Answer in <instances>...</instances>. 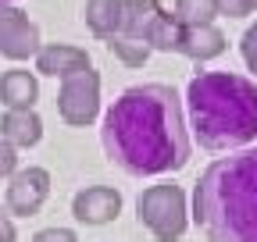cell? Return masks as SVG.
I'll list each match as a JSON object with an SVG mask.
<instances>
[{
	"mask_svg": "<svg viewBox=\"0 0 257 242\" xmlns=\"http://www.w3.org/2000/svg\"><path fill=\"white\" fill-rule=\"evenodd\" d=\"M100 142L107 160L133 178L182 171L189 164V132L179 93L161 82L125 89L104 114Z\"/></svg>",
	"mask_w": 257,
	"mask_h": 242,
	"instance_id": "6da1fadb",
	"label": "cell"
},
{
	"mask_svg": "<svg viewBox=\"0 0 257 242\" xmlns=\"http://www.w3.org/2000/svg\"><path fill=\"white\" fill-rule=\"evenodd\" d=\"M193 218L207 242H257V150L221 157L200 174Z\"/></svg>",
	"mask_w": 257,
	"mask_h": 242,
	"instance_id": "7a4b0ae2",
	"label": "cell"
},
{
	"mask_svg": "<svg viewBox=\"0 0 257 242\" xmlns=\"http://www.w3.org/2000/svg\"><path fill=\"white\" fill-rule=\"evenodd\" d=\"M189 128L204 150L257 142V82L232 72H200L186 89Z\"/></svg>",
	"mask_w": 257,
	"mask_h": 242,
	"instance_id": "3957f363",
	"label": "cell"
},
{
	"mask_svg": "<svg viewBox=\"0 0 257 242\" xmlns=\"http://www.w3.org/2000/svg\"><path fill=\"white\" fill-rule=\"evenodd\" d=\"M140 224L157 238V242H179L186 235V196L179 186H150L136 200Z\"/></svg>",
	"mask_w": 257,
	"mask_h": 242,
	"instance_id": "277c9868",
	"label": "cell"
},
{
	"mask_svg": "<svg viewBox=\"0 0 257 242\" xmlns=\"http://www.w3.org/2000/svg\"><path fill=\"white\" fill-rule=\"evenodd\" d=\"M57 110L64 125H89V121L100 114V75L93 68L72 72L61 78V93H57Z\"/></svg>",
	"mask_w": 257,
	"mask_h": 242,
	"instance_id": "5b68a950",
	"label": "cell"
},
{
	"mask_svg": "<svg viewBox=\"0 0 257 242\" xmlns=\"http://www.w3.org/2000/svg\"><path fill=\"white\" fill-rule=\"evenodd\" d=\"M40 25L29 22L25 11L0 4V54L11 60H29L40 54Z\"/></svg>",
	"mask_w": 257,
	"mask_h": 242,
	"instance_id": "8992f818",
	"label": "cell"
},
{
	"mask_svg": "<svg viewBox=\"0 0 257 242\" xmlns=\"http://www.w3.org/2000/svg\"><path fill=\"white\" fill-rule=\"evenodd\" d=\"M50 196V174L43 168H25L11 174V186H8V210L18 218H32L40 214V206Z\"/></svg>",
	"mask_w": 257,
	"mask_h": 242,
	"instance_id": "52a82bcc",
	"label": "cell"
},
{
	"mask_svg": "<svg viewBox=\"0 0 257 242\" xmlns=\"http://www.w3.org/2000/svg\"><path fill=\"white\" fill-rule=\"evenodd\" d=\"M118 210H121V196L107 186H89L72 200V214L82 224H107L118 218Z\"/></svg>",
	"mask_w": 257,
	"mask_h": 242,
	"instance_id": "ba28073f",
	"label": "cell"
},
{
	"mask_svg": "<svg viewBox=\"0 0 257 242\" xmlns=\"http://www.w3.org/2000/svg\"><path fill=\"white\" fill-rule=\"evenodd\" d=\"M82 68H89V54L79 50V46H68V43H47L36 54V72L40 75L64 78V75L82 72Z\"/></svg>",
	"mask_w": 257,
	"mask_h": 242,
	"instance_id": "9c48e42d",
	"label": "cell"
},
{
	"mask_svg": "<svg viewBox=\"0 0 257 242\" xmlns=\"http://www.w3.org/2000/svg\"><path fill=\"white\" fill-rule=\"evenodd\" d=\"M225 50V36L211 25H179V46L175 54H186L193 60H211Z\"/></svg>",
	"mask_w": 257,
	"mask_h": 242,
	"instance_id": "30bf717a",
	"label": "cell"
},
{
	"mask_svg": "<svg viewBox=\"0 0 257 242\" xmlns=\"http://www.w3.org/2000/svg\"><path fill=\"white\" fill-rule=\"evenodd\" d=\"M40 96V82L25 68H11L0 75V104L8 110H29Z\"/></svg>",
	"mask_w": 257,
	"mask_h": 242,
	"instance_id": "8fae6325",
	"label": "cell"
},
{
	"mask_svg": "<svg viewBox=\"0 0 257 242\" xmlns=\"http://www.w3.org/2000/svg\"><path fill=\"white\" fill-rule=\"evenodd\" d=\"M0 139L4 142H11L15 150L18 146H36L40 139H43V121H40V114L36 110H8L4 114V121H0Z\"/></svg>",
	"mask_w": 257,
	"mask_h": 242,
	"instance_id": "7c38bea8",
	"label": "cell"
},
{
	"mask_svg": "<svg viewBox=\"0 0 257 242\" xmlns=\"http://www.w3.org/2000/svg\"><path fill=\"white\" fill-rule=\"evenodd\" d=\"M86 25L93 36H118L121 32V0H86Z\"/></svg>",
	"mask_w": 257,
	"mask_h": 242,
	"instance_id": "4fadbf2b",
	"label": "cell"
},
{
	"mask_svg": "<svg viewBox=\"0 0 257 242\" xmlns=\"http://www.w3.org/2000/svg\"><path fill=\"white\" fill-rule=\"evenodd\" d=\"M107 43V50L121 60V64H128V68H143L147 64V57H150V46L143 43V40H128V36H107L104 40Z\"/></svg>",
	"mask_w": 257,
	"mask_h": 242,
	"instance_id": "5bb4252c",
	"label": "cell"
},
{
	"mask_svg": "<svg viewBox=\"0 0 257 242\" xmlns=\"http://www.w3.org/2000/svg\"><path fill=\"white\" fill-rule=\"evenodd\" d=\"M214 0H175V22L179 25H211L214 22Z\"/></svg>",
	"mask_w": 257,
	"mask_h": 242,
	"instance_id": "9a60e30c",
	"label": "cell"
},
{
	"mask_svg": "<svg viewBox=\"0 0 257 242\" xmlns=\"http://www.w3.org/2000/svg\"><path fill=\"white\" fill-rule=\"evenodd\" d=\"M214 11L225 18H243L257 11V0H214Z\"/></svg>",
	"mask_w": 257,
	"mask_h": 242,
	"instance_id": "2e32d148",
	"label": "cell"
},
{
	"mask_svg": "<svg viewBox=\"0 0 257 242\" xmlns=\"http://www.w3.org/2000/svg\"><path fill=\"white\" fill-rule=\"evenodd\" d=\"M239 54H243V60H246V68L257 75V22L243 32V40H239Z\"/></svg>",
	"mask_w": 257,
	"mask_h": 242,
	"instance_id": "e0dca14e",
	"label": "cell"
},
{
	"mask_svg": "<svg viewBox=\"0 0 257 242\" xmlns=\"http://www.w3.org/2000/svg\"><path fill=\"white\" fill-rule=\"evenodd\" d=\"M32 242H79L72 228H43L32 235Z\"/></svg>",
	"mask_w": 257,
	"mask_h": 242,
	"instance_id": "ac0fdd59",
	"label": "cell"
},
{
	"mask_svg": "<svg viewBox=\"0 0 257 242\" xmlns=\"http://www.w3.org/2000/svg\"><path fill=\"white\" fill-rule=\"evenodd\" d=\"M15 168H18V150L0 139V174H15Z\"/></svg>",
	"mask_w": 257,
	"mask_h": 242,
	"instance_id": "d6986e66",
	"label": "cell"
},
{
	"mask_svg": "<svg viewBox=\"0 0 257 242\" xmlns=\"http://www.w3.org/2000/svg\"><path fill=\"white\" fill-rule=\"evenodd\" d=\"M18 238V232H15V221H11V214L4 206H0V242H15Z\"/></svg>",
	"mask_w": 257,
	"mask_h": 242,
	"instance_id": "ffe728a7",
	"label": "cell"
},
{
	"mask_svg": "<svg viewBox=\"0 0 257 242\" xmlns=\"http://www.w3.org/2000/svg\"><path fill=\"white\" fill-rule=\"evenodd\" d=\"M0 4H4V0H0Z\"/></svg>",
	"mask_w": 257,
	"mask_h": 242,
	"instance_id": "44dd1931",
	"label": "cell"
}]
</instances>
